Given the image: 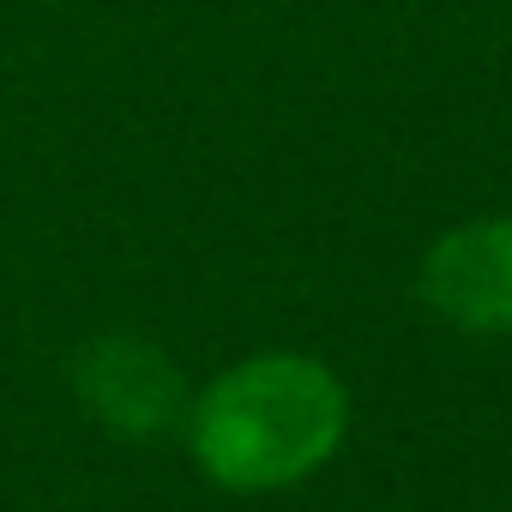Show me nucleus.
Wrapping results in <instances>:
<instances>
[{
  "label": "nucleus",
  "instance_id": "nucleus-1",
  "mask_svg": "<svg viewBox=\"0 0 512 512\" xmlns=\"http://www.w3.org/2000/svg\"><path fill=\"white\" fill-rule=\"evenodd\" d=\"M350 428L344 380L296 350L223 368L187 410L193 464L229 494H278L308 482Z\"/></svg>",
  "mask_w": 512,
  "mask_h": 512
},
{
  "label": "nucleus",
  "instance_id": "nucleus-2",
  "mask_svg": "<svg viewBox=\"0 0 512 512\" xmlns=\"http://www.w3.org/2000/svg\"><path fill=\"white\" fill-rule=\"evenodd\" d=\"M422 302L476 338L512 332V217H476L440 235L416 278Z\"/></svg>",
  "mask_w": 512,
  "mask_h": 512
},
{
  "label": "nucleus",
  "instance_id": "nucleus-3",
  "mask_svg": "<svg viewBox=\"0 0 512 512\" xmlns=\"http://www.w3.org/2000/svg\"><path fill=\"white\" fill-rule=\"evenodd\" d=\"M79 404L91 410V422L115 428L121 440H145L163 434L181 416V374L163 350L139 344V338H103L85 350L79 374Z\"/></svg>",
  "mask_w": 512,
  "mask_h": 512
}]
</instances>
